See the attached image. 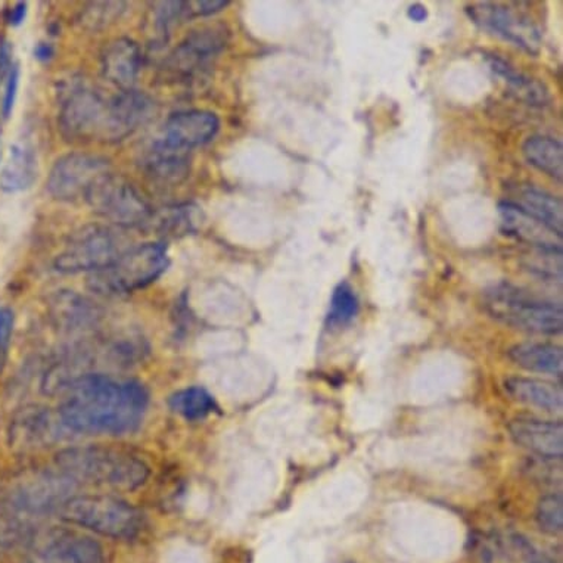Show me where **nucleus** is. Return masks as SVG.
I'll list each match as a JSON object with an SVG mask.
<instances>
[{"instance_id": "f257e3e1", "label": "nucleus", "mask_w": 563, "mask_h": 563, "mask_svg": "<svg viewBox=\"0 0 563 563\" xmlns=\"http://www.w3.org/2000/svg\"><path fill=\"white\" fill-rule=\"evenodd\" d=\"M148 402L150 394L137 380L86 375L69 384L59 419L76 432L123 435L141 427Z\"/></svg>"}, {"instance_id": "f03ea898", "label": "nucleus", "mask_w": 563, "mask_h": 563, "mask_svg": "<svg viewBox=\"0 0 563 563\" xmlns=\"http://www.w3.org/2000/svg\"><path fill=\"white\" fill-rule=\"evenodd\" d=\"M58 465L69 478L133 492L148 478V466L133 454L111 448L68 449L58 454Z\"/></svg>"}, {"instance_id": "7ed1b4c3", "label": "nucleus", "mask_w": 563, "mask_h": 563, "mask_svg": "<svg viewBox=\"0 0 563 563\" xmlns=\"http://www.w3.org/2000/svg\"><path fill=\"white\" fill-rule=\"evenodd\" d=\"M167 267L166 245L150 242L133 246L110 267L92 273L89 277V288L103 296L134 292L157 280Z\"/></svg>"}, {"instance_id": "20e7f679", "label": "nucleus", "mask_w": 563, "mask_h": 563, "mask_svg": "<svg viewBox=\"0 0 563 563\" xmlns=\"http://www.w3.org/2000/svg\"><path fill=\"white\" fill-rule=\"evenodd\" d=\"M488 313L522 331L556 335L562 332L563 311L556 302L528 296L512 285H497L485 296Z\"/></svg>"}, {"instance_id": "39448f33", "label": "nucleus", "mask_w": 563, "mask_h": 563, "mask_svg": "<svg viewBox=\"0 0 563 563\" xmlns=\"http://www.w3.org/2000/svg\"><path fill=\"white\" fill-rule=\"evenodd\" d=\"M59 515L67 522L112 539H132L142 527L133 506L108 496L69 497L59 506Z\"/></svg>"}, {"instance_id": "423d86ee", "label": "nucleus", "mask_w": 563, "mask_h": 563, "mask_svg": "<svg viewBox=\"0 0 563 563\" xmlns=\"http://www.w3.org/2000/svg\"><path fill=\"white\" fill-rule=\"evenodd\" d=\"M128 250L124 238L114 229L90 224L73 235L67 249L56 257L55 267L60 273H97L110 267Z\"/></svg>"}, {"instance_id": "0eeeda50", "label": "nucleus", "mask_w": 563, "mask_h": 563, "mask_svg": "<svg viewBox=\"0 0 563 563\" xmlns=\"http://www.w3.org/2000/svg\"><path fill=\"white\" fill-rule=\"evenodd\" d=\"M92 210L120 228H141L148 224L154 211L142 195L124 177L102 176L86 195Z\"/></svg>"}, {"instance_id": "6e6552de", "label": "nucleus", "mask_w": 563, "mask_h": 563, "mask_svg": "<svg viewBox=\"0 0 563 563\" xmlns=\"http://www.w3.org/2000/svg\"><path fill=\"white\" fill-rule=\"evenodd\" d=\"M110 99L88 86L76 85L60 103V132L71 141H106Z\"/></svg>"}, {"instance_id": "1a4fd4ad", "label": "nucleus", "mask_w": 563, "mask_h": 563, "mask_svg": "<svg viewBox=\"0 0 563 563\" xmlns=\"http://www.w3.org/2000/svg\"><path fill=\"white\" fill-rule=\"evenodd\" d=\"M466 14L484 32L504 38L530 55H537L541 47L540 30L530 16L519 14L512 8L500 3H472Z\"/></svg>"}, {"instance_id": "9d476101", "label": "nucleus", "mask_w": 563, "mask_h": 563, "mask_svg": "<svg viewBox=\"0 0 563 563\" xmlns=\"http://www.w3.org/2000/svg\"><path fill=\"white\" fill-rule=\"evenodd\" d=\"M111 173L110 163L99 155L73 153L64 155L52 167L47 190L59 201L73 202L85 198L102 176Z\"/></svg>"}, {"instance_id": "9b49d317", "label": "nucleus", "mask_w": 563, "mask_h": 563, "mask_svg": "<svg viewBox=\"0 0 563 563\" xmlns=\"http://www.w3.org/2000/svg\"><path fill=\"white\" fill-rule=\"evenodd\" d=\"M30 563H103L106 550L92 537L52 530L27 541Z\"/></svg>"}, {"instance_id": "f8f14e48", "label": "nucleus", "mask_w": 563, "mask_h": 563, "mask_svg": "<svg viewBox=\"0 0 563 563\" xmlns=\"http://www.w3.org/2000/svg\"><path fill=\"white\" fill-rule=\"evenodd\" d=\"M228 30L223 25H208L194 30L168 56L166 68L180 79L201 75L216 56L228 45Z\"/></svg>"}, {"instance_id": "ddd939ff", "label": "nucleus", "mask_w": 563, "mask_h": 563, "mask_svg": "<svg viewBox=\"0 0 563 563\" xmlns=\"http://www.w3.org/2000/svg\"><path fill=\"white\" fill-rule=\"evenodd\" d=\"M155 114V102L137 90H123L110 99L106 141L117 142L148 123Z\"/></svg>"}, {"instance_id": "4468645a", "label": "nucleus", "mask_w": 563, "mask_h": 563, "mask_svg": "<svg viewBox=\"0 0 563 563\" xmlns=\"http://www.w3.org/2000/svg\"><path fill=\"white\" fill-rule=\"evenodd\" d=\"M219 117L206 110H188L168 117L164 124L163 141L176 148L190 151L206 145L218 134Z\"/></svg>"}, {"instance_id": "2eb2a0df", "label": "nucleus", "mask_w": 563, "mask_h": 563, "mask_svg": "<svg viewBox=\"0 0 563 563\" xmlns=\"http://www.w3.org/2000/svg\"><path fill=\"white\" fill-rule=\"evenodd\" d=\"M512 440L528 452L544 459H562L563 426L554 420L517 418L509 423Z\"/></svg>"}, {"instance_id": "dca6fc26", "label": "nucleus", "mask_w": 563, "mask_h": 563, "mask_svg": "<svg viewBox=\"0 0 563 563\" xmlns=\"http://www.w3.org/2000/svg\"><path fill=\"white\" fill-rule=\"evenodd\" d=\"M146 176L159 185H179L189 176V151L168 145L163 139L154 142L142 155Z\"/></svg>"}, {"instance_id": "f3484780", "label": "nucleus", "mask_w": 563, "mask_h": 563, "mask_svg": "<svg viewBox=\"0 0 563 563\" xmlns=\"http://www.w3.org/2000/svg\"><path fill=\"white\" fill-rule=\"evenodd\" d=\"M102 73L111 84L132 90L142 68V52L132 38L120 37L102 52Z\"/></svg>"}, {"instance_id": "a211bd4d", "label": "nucleus", "mask_w": 563, "mask_h": 563, "mask_svg": "<svg viewBox=\"0 0 563 563\" xmlns=\"http://www.w3.org/2000/svg\"><path fill=\"white\" fill-rule=\"evenodd\" d=\"M501 231L508 236L517 238L522 242L534 245L540 251H562L556 244V235L543 224L537 222L522 207L512 202H500ZM559 240V238H558Z\"/></svg>"}, {"instance_id": "6ab92c4d", "label": "nucleus", "mask_w": 563, "mask_h": 563, "mask_svg": "<svg viewBox=\"0 0 563 563\" xmlns=\"http://www.w3.org/2000/svg\"><path fill=\"white\" fill-rule=\"evenodd\" d=\"M505 389L512 400L537 409L559 413L563 409V389L549 380L514 376L505 380Z\"/></svg>"}, {"instance_id": "aec40b11", "label": "nucleus", "mask_w": 563, "mask_h": 563, "mask_svg": "<svg viewBox=\"0 0 563 563\" xmlns=\"http://www.w3.org/2000/svg\"><path fill=\"white\" fill-rule=\"evenodd\" d=\"M37 155L29 142H16L0 172V188L14 194L29 189L37 179Z\"/></svg>"}, {"instance_id": "412c9836", "label": "nucleus", "mask_w": 563, "mask_h": 563, "mask_svg": "<svg viewBox=\"0 0 563 563\" xmlns=\"http://www.w3.org/2000/svg\"><path fill=\"white\" fill-rule=\"evenodd\" d=\"M509 357L518 366L537 374L554 376L563 374V351L561 346L554 344L526 342L510 349Z\"/></svg>"}, {"instance_id": "4be33fe9", "label": "nucleus", "mask_w": 563, "mask_h": 563, "mask_svg": "<svg viewBox=\"0 0 563 563\" xmlns=\"http://www.w3.org/2000/svg\"><path fill=\"white\" fill-rule=\"evenodd\" d=\"M488 64L492 71L500 79H504L506 84L510 86V89L518 95L519 98L530 103V106L543 107L549 101V92L544 85L540 81L531 79L530 76L523 75L518 71L512 65L506 63L500 56L489 55Z\"/></svg>"}, {"instance_id": "5701e85b", "label": "nucleus", "mask_w": 563, "mask_h": 563, "mask_svg": "<svg viewBox=\"0 0 563 563\" xmlns=\"http://www.w3.org/2000/svg\"><path fill=\"white\" fill-rule=\"evenodd\" d=\"M522 208L562 240L563 206L561 199L537 188H527L522 192Z\"/></svg>"}, {"instance_id": "b1692460", "label": "nucleus", "mask_w": 563, "mask_h": 563, "mask_svg": "<svg viewBox=\"0 0 563 563\" xmlns=\"http://www.w3.org/2000/svg\"><path fill=\"white\" fill-rule=\"evenodd\" d=\"M527 162L559 181L563 179V146L556 139L531 136L522 146Z\"/></svg>"}, {"instance_id": "393cba45", "label": "nucleus", "mask_w": 563, "mask_h": 563, "mask_svg": "<svg viewBox=\"0 0 563 563\" xmlns=\"http://www.w3.org/2000/svg\"><path fill=\"white\" fill-rule=\"evenodd\" d=\"M199 222L198 208L194 206H173L153 213L148 227L162 235L177 238L197 231Z\"/></svg>"}, {"instance_id": "a878e982", "label": "nucleus", "mask_w": 563, "mask_h": 563, "mask_svg": "<svg viewBox=\"0 0 563 563\" xmlns=\"http://www.w3.org/2000/svg\"><path fill=\"white\" fill-rule=\"evenodd\" d=\"M170 407L188 420L206 419L218 409L214 398L201 387L186 388L173 394Z\"/></svg>"}, {"instance_id": "bb28decb", "label": "nucleus", "mask_w": 563, "mask_h": 563, "mask_svg": "<svg viewBox=\"0 0 563 563\" xmlns=\"http://www.w3.org/2000/svg\"><path fill=\"white\" fill-rule=\"evenodd\" d=\"M54 435V427L49 415L42 410H24L14 422V430L12 437L21 444H41L49 441Z\"/></svg>"}, {"instance_id": "cd10ccee", "label": "nucleus", "mask_w": 563, "mask_h": 563, "mask_svg": "<svg viewBox=\"0 0 563 563\" xmlns=\"http://www.w3.org/2000/svg\"><path fill=\"white\" fill-rule=\"evenodd\" d=\"M358 313V298L346 282L333 289L331 306H329L328 323L331 327H344Z\"/></svg>"}, {"instance_id": "c85d7f7f", "label": "nucleus", "mask_w": 563, "mask_h": 563, "mask_svg": "<svg viewBox=\"0 0 563 563\" xmlns=\"http://www.w3.org/2000/svg\"><path fill=\"white\" fill-rule=\"evenodd\" d=\"M537 522L548 534H559L563 530V497L544 496L537 506Z\"/></svg>"}, {"instance_id": "c756f323", "label": "nucleus", "mask_w": 563, "mask_h": 563, "mask_svg": "<svg viewBox=\"0 0 563 563\" xmlns=\"http://www.w3.org/2000/svg\"><path fill=\"white\" fill-rule=\"evenodd\" d=\"M154 29L159 37H166L180 20L188 15L186 2L154 3Z\"/></svg>"}, {"instance_id": "7c9ffc66", "label": "nucleus", "mask_w": 563, "mask_h": 563, "mask_svg": "<svg viewBox=\"0 0 563 563\" xmlns=\"http://www.w3.org/2000/svg\"><path fill=\"white\" fill-rule=\"evenodd\" d=\"M123 8L124 3L121 2L92 3L90 8H86L88 11L85 12L84 24L90 29L106 27L119 19Z\"/></svg>"}, {"instance_id": "2f4dec72", "label": "nucleus", "mask_w": 563, "mask_h": 563, "mask_svg": "<svg viewBox=\"0 0 563 563\" xmlns=\"http://www.w3.org/2000/svg\"><path fill=\"white\" fill-rule=\"evenodd\" d=\"M12 331H14V313L10 309H0V371L5 366Z\"/></svg>"}, {"instance_id": "473e14b6", "label": "nucleus", "mask_w": 563, "mask_h": 563, "mask_svg": "<svg viewBox=\"0 0 563 563\" xmlns=\"http://www.w3.org/2000/svg\"><path fill=\"white\" fill-rule=\"evenodd\" d=\"M20 68L14 65L11 69L10 76L2 84V112L3 117H10L12 108H14L16 90H19Z\"/></svg>"}, {"instance_id": "72a5a7b5", "label": "nucleus", "mask_w": 563, "mask_h": 563, "mask_svg": "<svg viewBox=\"0 0 563 563\" xmlns=\"http://www.w3.org/2000/svg\"><path fill=\"white\" fill-rule=\"evenodd\" d=\"M186 5H188L189 16H208L223 11L229 2H224V0H213V2L201 0V2H186Z\"/></svg>"}, {"instance_id": "f704fd0d", "label": "nucleus", "mask_w": 563, "mask_h": 563, "mask_svg": "<svg viewBox=\"0 0 563 563\" xmlns=\"http://www.w3.org/2000/svg\"><path fill=\"white\" fill-rule=\"evenodd\" d=\"M25 15H27V3L20 2L12 8L8 21H10L11 25H20L25 20Z\"/></svg>"}, {"instance_id": "c9c22d12", "label": "nucleus", "mask_w": 563, "mask_h": 563, "mask_svg": "<svg viewBox=\"0 0 563 563\" xmlns=\"http://www.w3.org/2000/svg\"><path fill=\"white\" fill-rule=\"evenodd\" d=\"M407 15H409V19L415 21V23H423V21L428 19V10L426 7L420 5V3H415V5H411L409 11H407Z\"/></svg>"}, {"instance_id": "e433bc0d", "label": "nucleus", "mask_w": 563, "mask_h": 563, "mask_svg": "<svg viewBox=\"0 0 563 563\" xmlns=\"http://www.w3.org/2000/svg\"><path fill=\"white\" fill-rule=\"evenodd\" d=\"M55 51L49 43H38L36 49H34V56L38 60H49L54 56Z\"/></svg>"}, {"instance_id": "4c0bfd02", "label": "nucleus", "mask_w": 563, "mask_h": 563, "mask_svg": "<svg viewBox=\"0 0 563 563\" xmlns=\"http://www.w3.org/2000/svg\"><path fill=\"white\" fill-rule=\"evenodd\" d=\"M531 563H545V562L532 561Z\"/></svg>"}]
</instances>
